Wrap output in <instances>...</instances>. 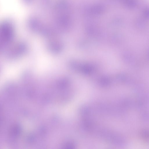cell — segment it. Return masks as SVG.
I'll return each instance as SVG.
<instances>
[{"mask_svg": "<svg viewBox=\"0 0 149 149\" xmlns=\"http://www.w3.org/2000/svg\"><path fill=\"white\" fill-rule=\"evenodd\" d=\"M13 35V28L11 23L8 21L3 22L0 31V44L2 49L11 42Z\"/></svg>", "mask_w": 149, "mask_h": 149, "instance_id": "1", "label": "cell"}]
</instances>
